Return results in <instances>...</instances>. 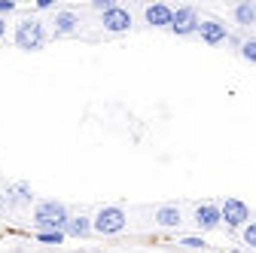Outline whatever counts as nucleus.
<instances>
[{"mask_svg": "<svg viewBox=\"0 0 256 253\" xmlns=\"http://www.w3.org/2000/svg\"><path fill=\"white\" fill-rule=\"evenodd\" d=\"M70 223V214L61 202H40L34 208V226L40 232H64Z\"/></svg>", "mask_w": 256, "mask_h": 253, "instance_id": "f257e3e1", "label": "nucleus"}, {"mask_svg": "<svg viewBox=\"0 0 256 253\" xmlns=\"http://www.w3.org/2000/svg\"><path fill=\"white\" fill-rule=\"evenodd\" d=\"M46 40H49V34L40 18H22L16 24V46L22 52H40L46 46Z\"/></svg>", "mask_w": 256, "mask_h": 253, "instance_id": "f03ea898", "label": "nucleus"}, {"mask_svg": "<svg viewBox=\"0 0 256 253\" xmlns=\"http://www.w3.org/2000/svg\"><path fill=\"white\" fill-rule=\"evenodd\" d=\"M125 223H128L125 210H122V208H116V204H107V208H101L98 214H94L92 229L98 232V235H116V232H122V229H125Z\"/></svg>", "mask_w": 256, "mask_h": 253, "instance_id": "7ed1b4c3", "label": "nucleus"}, {"mask_svg": "<svg viewBox=\"0 0 256 253\" xmlns=\"http://www.w3.org/2000/svg\"><path fill=\"white\" fill-rule=\"evenodd\" d=\"M198 24H202V18H198V10H196V6H180V10H174L171 30H174L177 37L198 34Z\"/></svg>", "mask_w": 256, "mask_h": 253, "instance_id": "20e7f679", "label": "nucleus"}, {"mask_svg": "<svg viewBox=\"0 0 256 253\" xmlns=\"http://www.w3.org/2000/svg\"><path fill=\"white\" fill-rule=\"evenodd\" d=\"M220 214H222V220H226L229 229H244L247 220H250V208L241 198H226L220 204Z\"/></svg>", "mask_w": 256, "mask_h": 253, "instance_id": "39448f33", "label": "nucleus"}, {"mask_svg": "<svg viewBox=\"0 0 256 253\" xmlns=\"http://www.w3.org/2000/svg\"><path fill=\"white\" fill-rule=\"evenodd\" d=\"M192 223H196L202 232H210V229H216V226L222 223L220 204H214V202H204V204H198V208H196V214H192Z\"/></svg>", "mask_w": 256, "mask_h": 253, "instance_id": "423d86ee", "label": "nucleus"}, {"mask_svg": "<svg viewBox=\"0 0 256 253\" xmlns=\"http://www.w3.org/2000/svg\"><path fill=\"white\" fill-rule=\"evenodd\" d=\"M101 24H104V30H110V34H122V30H128L134 24V18L125 6H113V10H107L101 16Z\"/></svg>", "mask_w": 256, "mask_h": 253, "instance_id": "0eeeda50", "label": "nucleus"}, {"mask_svg": "<svg viewBox=\"0 0 256 253\" xmlns=\"http://www.w3.org/2000/svg\"><path fill=\"white\" fill-rule=\"evenodd\" d=\"M198 37H202L208 46H220V43H226V40H229V30H226V24H222V22L208 18V22L198 24Z\"/></svg>", "mask_w": 256, "mask_h": 253, "instance_id": "6e6552de", "label": "nucleus"}, {"mask_svg": "<svg viewBox=\"0 0 256 253\" xmlns=\"http://www.w3.org/2000/svg\"><path fill=\"white\" fill-rule=\"evenodd\" d=\"M144 18H146L150 28H171V22H174V10H171L168 4H152V6L144 10Z\"/></svg>", "mask_w": 256, "mask_h": 253, "instance_id": "1a4fd4ad", "label": "nucleus"}, {"mask_svg": "<svg viewBox=\"0 0 256 253\" xmlns=\"http://www.w3.org/2000/svg\"><path fill=\"white\" fill-rule=\"evenodd\" d=\"M52 24H55V34H74V30L82 24V18H80V12H74V10H58Z\"/></svg>", "mask_w": 256, "mask_h": 253, "instance_id": "9d476101", "label": "nucleus"}, {"mask_svg": "<svg viewBox=\"0 0 256 253\" xmlns=\"http://www.w3.org/2000/svg\"><path fill=\"white\" fill-rule=\"evenodd\" d=\"M156 223L162 229H177L183 223V214L177 204H162V208H156Z\"/></svg>", "mask_w": 256, "mask_h": 253, "instance_id": "9b49d317", "label": "nucleus"}, {"mask_svg": "<svg viewBox=\"0 0 256 253\" xmlns=\"http://www.w3.org/2000/svg\"><path fill=\"white\" fill-rule=\"evenodd\" d=\"M6 204H30V198H34V192H30L28 183H12L6 186Z\"/></svg>", "mask_w": 256, "mask_h": 253, "instance_id": "f8f14e48", "label": "nucleus"}, {"mask_svg": "<svg viewBox=\"0 0 256 253\" xmlns=\"http://www.w3.org/2000/svg\"><path fill=\"white\" fill-rule=\"evenodd\" d=\"M232 16H235L238 24H256V4L244 0V4H238V6L232 10Z\"/></svg>", "mask_w": 256, "mask_h": 253, "instance_id": "ddd939ff", "label": "nucleus"}, {"mask_svg": "<svg viewBox=\"0 0 256 253\" xmlns=\"http://www.w3.org/2000/svg\"><path fill=\"white\" fill-rule=\"evenodd\" d=\"M92 232V220L88 216H70L68 229H64V235H76V238H86Z\"/></svg>", "mask_w": 256, "mask_h": 253, "instance_id": "4468645a", "label": "nucleus"}, {"mask_svg": "<svg viewBox=\"0 0 256 253\" xmlns=\"http://www.w3.org/2000/svg\"><path fill=\"white\" fill-rule=\"evenodd\" d=\"M241 58H247L250 64H256V37H250V40L241 43Z\"/></svg>", "mask_w": 256, "mask_h": 253, "instance_id": "2eb2a0df", "label": "nucleus"}, {"mask_svg": "<svg viewBox=\"0 0 256 253\" xmlns=\"http://www.w3.org/2000/svg\"><path fill=\"white\" fill-rule=\"evenodd\" d=\"M37 241L40 244H61L64 241V232H37Z\"/></svg>", "mask_w": 256, "mask_h": 253, "instance_id": "dca6fc26", "label": "nucleus"}, {"mask_svg": "<svg viewBox=\"0 0 256 253\" xmlns=\"http://www.w3.org/2000/svg\"><path fill=\"white\" fill-rule=\"evenodd\" d=\"M180 244H183V247H192V250H204V247H208V241H204V238H196V235H189V238H183Z\"/></svg>", "mask_w": 256, "mask_h": 253, "instance_id": "f3484780", "label": "nucleus"}, {"mask_svg": "<svg viewBox=\"0 0 256 253\" xmlns=\"http://www.w3.org/2000/svg\"><path fill=\"white\" fill-rule=\"evenodd\" d=\"M244 244L256 247V223H247V226H244Z\"/></svg>", "mask_w": 256, "mask_h": 253, "instance_id": "a211bd4d", "label": "nucleus"}, {"mask_svg": "<svg viewBox=\"0 0 256 253\" xmlns=\"http://www.w3.org/2000/svg\"><path fill=\"white\" fill-rule=\"evenodd\" d=\"M6 12H16V4L12 0H0V16H6Z\"/></svg>", "mask_w": 256, "mask_h": 253, "instance_id": "6ab92c4d", "label": "nucleus"}, {"mask_svg": "<svg viewBox=\"0 0 256 253\" xmlns=\"http://www.w3.org/2000/svg\"><path fill=\"white\" fill-rule=\"evenodd\" d=\"M92 6H94V10H101V12H107V10H113L116 4H110V0H94Z\"/></svg>", "mask_w": 256, "mask_h": 253, "instance_id": "aec40b11", "label": "nucleus"}, {"mask_svg": "<svg viewBox=\"0 0 256 253\" xmlns=\"http://www.w3.org/2000/svg\"><path fill=\"white\" fill-rule=\"evenodd\" d=\"M37 10H52V0H37Z\"/></svg>", "mask_w": 256, "mask_h": 253, "instance_id": "412c9836", "label": "nucleus"}, {"mask_svg": "<svg viewBox=\"0 0 256 253\" xmlns=\"http://www.w3.org/2000/svg\"><path fill=\"white\" fill-rule=\"evenodd\" d=\"M4 34H6V22L0 18V40H4Z\"/></svg>", "mask_w": 256, "mask_h": 253, "instance_id": "4be33fe9", "label": "nucleus"}, {"mask_svg": "<svg viewBox=\"0 0 256 253\" xmlns=\"http://www.w3.org/2000/svg\"><path fill=\"white\" fill-rule=\"evenodd\" d=\"M0 210H6V196L0 192Z\"/></svg>", "mask_w": 256, "mask_h": 253, "instance_id": "5701e85b", "label": "nucleus"}, {"mask_svg": "<svg viewBox=\"0 0 256 253\" xmlns=\"http://www.w3.org/2000/svg\"><path fill=\"white\" fill-rule=\"evenodd\" d=\"M229 253H241V250H229Z\"/></svg>", "mask_w": 256, "mask_h": 253, "instance_id": "b1692460", "label": "nucleus"}]
</instances>
